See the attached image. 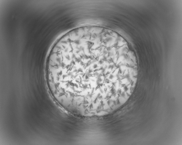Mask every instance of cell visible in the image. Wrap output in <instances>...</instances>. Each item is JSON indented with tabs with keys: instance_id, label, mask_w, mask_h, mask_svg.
<instances>
[{
	"instance_id": "cell-1",
	"label": "cell",
	"mask_w": 182,
	"mask_h": 145,
	"mask_svg": "<svg viewBox=\"0 0 182 145\" xmlns=\"http://www.w3.org/2000/svg\"><path fill=\"white\" fill-rule=\"evenodd\" d=\"M134 52L115 34L97 28L71 33L54 47L47 76L56 96L80 111L97 112L117 106L136 81Z\"/></svg>"
}]
</instances>
